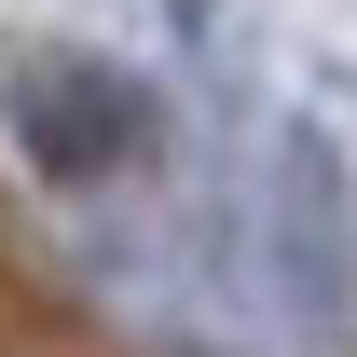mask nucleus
<instances>
[{"label":"nucleus","instance_id":"1","mask_svg":"<svg viewBox=\"0 0 357 357\" xmlns=\"http://www.w3.org/2000/svg\"><path fill=\"white\" fill-rule=\"evenodd\" d=\"M14 137H28L55 178H96L137 137V96L110 83L96 55H28V69H14Z\"/></svg>","mask_w":357,"mask_h":357}]
</instances>
